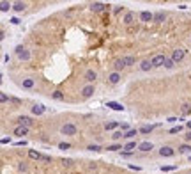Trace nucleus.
I'll return each mask as SVG.
<instances>
[{
	"label": "nucleus",
	"instance_id": "37",
	"mask_svg": "<svg viewBox=\"0 0 191 174\" xmlns=\"http://www.w3.org/2000/svg\"><path fill=\"white\" fill-rule=\"evenodd\" d=\"M0 101H2V103H7V101H11V98L5 93H0Z\"/></svg>",
	"mask_w": 191,
	"mask_h": 174
},
{
	"label": "nucleus",
	"instance_id": "42",
	"mask_svg": "<svg viewBox=\"0 0 191 174\" xmlns=\"http://www.w3.org/2000/svg\"><path fill=\"white\" fill-rule=\"evenodd\" d=\"M174 169H175V165H168V167H165V165H163V167H161V171H163V172H170V171H174Z\"/></svg>",
	"mask_w": 191,
	"mask_h": 174
},
{
	"label": "nucleus",
	"instance_id": "22",
	"mask_svg": "<svg viewBox=\"0 0 191 174\" xmlns=\"http://www.w3.org/2000/svg\"><path fill=\"white\" fill-rule=\"evenodd\" d=\"M165 18H166V13H165V11H159V13L154 14V22L161 23V22H165Z\"/></svg>",
	"mask_w": 191,
	"mask_h": 174
},
{
	"label": "nucleus",
	"instance_id": "8",
	"mask_svg": "<svg viewBox=\"0 0 191 174\" xmlns=\"http://www.w3.org/2000/svg\"><path fill=\"white\" fill-rule=\"evenodd\" d=\"M159 155L165 156V158H170V156H174V155H175V149H174V148H170V146H163L161 149H159Z\"/></svg>",
	"mask_w": 191,
	"mask_h": 174
},
{
	"label": "nucleus",
	"instance_id": "9",
	"mask_svg": "<svg viewBox=\"0 0 191 174\" xmlns=\"http://www.w3.org/2000/svg\"><path fill=\"white\" fill-rule=\"evenodd\" d=\"M95 78H98V73H95L94 69H87V71H85V80H87V84H92V85H94Z\"/></svg>",
	"mask_w": 191,
	"mask_h": 174
},
{
	"label": "nucleus",
	"instance_id": "16",
	"mask_svg": "<svg viewBox=\"0 0 191 174\" xmlns=\"http://www.w3.org/2000/svg\"><path fill=\"white\" fill-rule=\"evenodd\" d=\"M122 62H124V66H135L136 64V59L133 55H124L122 57Z\"/></svg>",
	"mask_w": 191,
	"mask_h": 174
},
{
	"label": "nucleus",
	"instance_id": "14",
	"mask_svg": "<svg viewBox=\"0 0 191 174\" xmlns=\"http://www.w3.org/2000/svg\"><path fill=\"white\" fill-rule=\"evenodd\" d=\"M108 82H110L112 85L119 84V82H120V73H117V71H113V73H110V75H108Z\"/></svg>",
	"mask_w": 191,
	"mask_h": 174
},
{
	"label": "nucleus",
	"instance_id": "28",
	"mask_svg": "<svg viewBox=\"0 0 191 174\" xmlns=\"http://www.w3.org/2000/svg\"><path fill=\"white\" fill-rule=\"evenodd\" d=\"M135 135H138V130H129V131H126V133H124V139H127V140H129V139H133Z\"/></svg>",
	"mask_w": 191,
	"mask_h": 174
},
{
	"label": "nucleus",
	"instance_id": "5",
	"mask_svg": "<svg viewBox=\"0 0 191 174\" xmlns=\"http://www.w3.org/2000/svg\"><path fill=\"white\" fill-rule=\"evenodd\" d=\"M122 22H124V25H133V23L136 22V13L127 11V13L124 14V18H122Z\"/></svg>",
	"mask_w": 191,
	"mask_h": 174
},
{
	"label": "nucleus",
	"instance_id": "29",
	"mask_svg": "<svg viewBox=\"0 0 191 174\" xmlns=\"http://www.w3.org/2000/svg\"><path fill=\"white\" fill-rule=\"evenodd\" d=\"M126 66H124V62H122V59H119V60H115V71L117 73H120V69H124Z\"/></svg>",
	"mask_w": 191,
	"mask_h": 174
},
{
	"label": "nucleus",
	"instance_id": "1",
	"mask_svg": "<svg viewBox=\"0 0 191 174\" xmlns=\"http://www.w3.org/2000/svg\"><path fill=\"white\" fill-rule=\"evenodd\" d=\"M60 133L62 135H67V137H73L78 133V126L74 125V123H66V125L60 126Z\"/></svg>",
	"mask_w": 191,
	"mask_h": 174
},
{
	"label": "nucleus",
	"instance_id": "6",
	"mask_svg": "<svg viewBox=\"0 0 191 174\" xmlns=\"http://www.w3.org/2000/svg\"><path fill=\"white\" fill-rule=\"evenodd\" d=\"M32 125H34V119H32V117H28V116L18 117V126H27V128H30Z\"/></svg>",
	"mask_w": 191,
	"mask_h": 174
},
{
	"label": "nucleus",
	"instance_id": "40",
	"mask_svg": "<svg viewBox=\"0 0 191 174\" xmlns=\"http://www.w3.org/2000/svg\"><path fill=\"white\" fill-rule=\"evenodd\" d=\"M62 163H64V167H71V165H73V160H69V158H64V160H62Z\"/></svg>",
	"mask_w": 191,
	"mask_h": 174
},
{
	"label": "nucleus",
	"instance_id": "2",
	"mask_svg": "<svg viewBox=\"0 0 191 174\" xmlns=\"http://www.w3.org/2000/svg\"><path fill=\"white\" fill-rule=\"evenodd\" d=\"M16 57H18V60H21V62H28L32 53H30V50H27L23 46H18L16 48Z\"/></svg>",
	"mask_w": 191,
	"mask_h": 174
},
{
	"label": "nucleus",
	"instance_id": "7",
	"mask_svg": "<svg viewBox=\"0 0 191 174\" xmlns=\"http://www.w3.org/2000/svg\"><path fill=\"white\" fill-rule=\"evenodd\" d=\"M94 91H95V87H94L92 84H87V85H85V87L81 89V98H85V100H87V98H90V96L94 94Z\"/></svg>",
	"mask_w": 191,
	"mask_h": 174
},
{
	"label": "nucleus",
	"instance_id": "50",
	"mask_svg": "<svg viewBox=\"0 0 191 174\" xmlns=\"http://www.w3.org/2000/svg\"><path fill=\"white\" fill-rule=\"evenodd\" d=\"M186 128H189V130H191V121H188V123H186Z\"/></svg>",
	"mask_w": 191,
	"mask_h": 174
},
{
	"label": "nucleus",
	"instance_id": "31",
	"mask_svg": "<svg viewBox=\"0 0 191 174\" xmlns=\"http://www.w3.org/2000/svg\"><path fill=\"white\" fill-rule=\"evenodd\" d=\"M51 98L57 100V101H62V100H64V94L60 93V91H55V93H51Z\"/></svg>",
	"mask_w": 191,
	"mask_h": 174
},
{
	"label": "nucleus",
	"instance_id": "52",
	"mask_svg": "<svg viewBox=\"0 0 191 174\" xmlns=\"http://www.w3.org/2000/svg\"><path fill=\"white\" fill-rule=\"evenodd\" d=\"M188 174H191V171H189V172H188Z\"/></svg>",
	"mask_w": 191,
	"mask_h": 174
},
{
	"label": "nucleus",
	"instance_id": "46",
	"mask_svg": "<svg viewBox=\"0 0 191 174\" xmlns=\"http://www.w3.org/2000/svg\"><path fill=\"white\" fill-rule=\"evenodd\" d=\"M11 23H13V25H18L20 20H18V18H11Z\"/></svg>",
	"mask_w": 191,
	"mask_h": 174
},
{
	"label": "nucleus",
	"instance_id": "3",
	"mask_svg": "<svg viewBox=\"0 0 191 174\" xmlns=\"http://www.w3.org/2000/svg\"><path fill=\"white\" fill-rule=\"evenodd\" d=\"M165 60H166V55H163V53H156V55L151 59V62H152L154 68H161V66H165Z\"/></svg>",
	"mask_w": 191,
	"mask_h": 174
},
{
	"label": "nucleus",
	"instance_id": "18",
	"mask_svg": "<svg viewBox=\"0 0 191 174\" xmlns=\"http://www.w3.org/2000/svg\"><path fill=\"white\" fill-rule=\"evenodd\" d=\"M25 7H27L25 2H14V4H13V9H14L16 13H23V11H25Z\"/></svg>",
	"mask_w": 191,
	"mask_h": 174
},
{
	"label": "nucleus",
	"instance_id": "13",
	"mask_svg": "<svg viewBox=\"0 0 191 174\" xmlns=\"http://www.w3.org/2000/svg\"><path fill=\"white\" fill-rule=\"evenodd\" d=\"M14 135H16V137H25V135H28V128H27V126H16V128H14Z\"/></svg>",
	"mask_w": 191,
	"mask_h": 174
},
{
	"label": "nucleus",
	"instance_id": "49",
	"mask_svg": "<svg viewBox=\"0 0 191 174\" xmlns=\"http://www.w3.org/2000/svg\"><path fill=\"white\" fill-rule=\"evenodd\" d=\"M9 142H11V139H7V137H5V139H2V144H9Z\"/></svg>",
	"mask_w": 191,
	"mask_h": 174
},
{
	"label": "nucleus",
	"instance_id": "12",
	"mask_svg": "<svg viewBox=\"0 0 191 174\" xmlns=\"http://www.w3.org/2000/svg\"><path fill=\"white\" fill-rule=\"evenodd\" d=\"M110 5H106V4H103V2H94V4H90V9L92 11H95V13H99V11H104V9H108Z\"/></svg>",
	"mask_w": 191,
	"mask_h": 174
},
{
	"label": "nucleus",
	"instance_id": "4",
	"mask_svg": "<svg viewBox=\"0 0 191 174\" xmlns=\"http://www.w3.org/2000/svg\"><path fill=\"white\" fill-rule=\"evenodd\" d=\"M184 55H186V50H182V48L174 50V52H172V59H174V62H175V64H177V62H180V60L184 59Z\"/></svg>",
	"mask_w": 191,
	"mask_h": 174
},
{
	"label": "nucleus",
	"instance_id": "17",
	"mask_svg": "<svg viewBox=\"0 0 191 174\" xmlns=\"http://www.w3.org/2000/svg\"><path fill=\"white\" fill-rule=\"evenodd\" d=\"M138 148V144H136V140H129L127 144L124 146V151H127V153H133L135 149Z\"/></svg>",
	"mask_w": 191,
	"mask_h": 174
},
{
	"label": "nucleus",
	"instance_id": "15",
	"mask_svg": "<svg viewBox=\"0 0 191 174\" xmlns=\"http://www.w3.org/2000/svg\"><path fill=\"white\" fill-rule=\"evenodd\" d=\"M34 85H36L34 78H23V80H21V87H23V89H32Z\"/></svg>",
	"mask_w": 191,
	"mask_h": 174
},
{
	"label": "nucleus",
	"instance_id": "38",
	"mask_svg": "<svg viewBox=\"0 0 191 174\" xmlns=\"http://www.w3.org/2000/svg\"><path fill=\"white\" fill-rule=\"evenodd\" d=\"M59 148L66 151V149H69V148H71V144H69V142H60V144H59Z\"/></svg>",
	"mask_w": 191,
	"mask_h": 174
},
{
	"label": "nucleus",
	"instance_id": "21",
	"mask_svg": "<svg viewBox=\"0 0 191 174\" xmlns=\"http://www.w3.org/2000/svg\"><path fill=\"white\" fill-rule=\"evenodd\" d=\"M28 156L32 160H42V155H41L39 151H36V149H28Z\"/></svg>",
	"mask_w": 191,
	"mask_h": 174
},
{
	"label": "nucleus",
	"instance_id": "27",
	"mask_svg": "<svg viewBox=\"0 0 191 174\" xmlns=\"http://www.w3.org/2000/svg\"><path fill=\"white\" fill-rule=\"evenodd\" d=\"M165 68H166V69H174V68H175V62H174V59H172V57H166V60H165Z\"/></svg>",
	"mask_w": 191,
	"mask_h": 174
},
{
	"label": "nucleus",
	"instance_id": "43",
	"mask_svg": "<svg viewBox=\"0 0 191 174\" xmlns=\"http://www.w3.org/2000/svg\"><path fill=\"white\" fill-rule=\"evenodd\" d=\"M89 169H90V171H95V169H98V163H95V162H90V163H89Z\"/></svg>",
	"mask_w": 191,
	"mask_h": 174
},
{
	"label": "nucleus",
	"instance_id": "11",
	"mask_svg": "<svg viewBox=\"0 0 191 174\" xmlns=\"http://www.w3.org/2000/svg\"><path fill=\"white\" fill-rule=\"evenodd\" d=\"M152 20H154V14H152L151 11H142V13H140V22L149 23V22H152Z\"/></svg>",
	"mask_w": 191,
	"mask_h": 174
},
{
	"label": "nucleus",
	"instance_id": "39",
	"mask_svg": "<svg viewBox=\"0 0 191 174\" xmlns=\"http://www.w3.org/2000/svg\"><path fill=\"white\" fill-rule=\"evenodd\" d=\"M87 149H89V151H101V146H98V144H90Z\"/></svg>",
	"mask_w": 191,
	"mask_h": 174
},
{
	"label": "nucleus",
	"instance_id": "23",
	"mask_svg": "<svg viewBox=\"0 0 191 174\" xmlns=\"http://www.w3.org/2000/svg\"><path fill=\"white\" fill-rule=\"evenodd\" d=\"M117 126H119V123H117V121H110V123H104V130H106V131H110V130H115Z\"/></svg>",
	"mask_w": 191,
	"mask_h": 174
},
{
	"label": "nucleus",
	"instance_id": "19",
	"mask_svg": "<svg viewBox=\"0 0 191 174\" xmlns=\"http://www.w3.org/2000/svg\"><path fill=\"white\" fill-rule=\"evenodd\" d=\"M154 66H152V62H151V60H142V62H140V69L142 71H151Z\"/></svg>",
	"mask_w": 191,
	"mask_h": 174
},
{
	"label": "nucleus",
	"instance_id": "47",
	"mask_svg": "<svg viewBox=\"0 0 191 174\" xmlns=\"http://www.w3.org/2000/svg\"><path fill=\"white\" fill-rule=\"evenodd\" d=\"M184 139H186V140H188V142H191V131H188V133H186V135H184Z\"/></svg>",
	"mask_w": 191,
	"mask_h": 174
},
{
	"label": "nucleus",
	"instance_id": "33",
	"mask_svg": "<svg viewBox=\"0 0 191 174\" xmlns=\"http://www.w3.org/2000/svg\"><path fill=\"white\" fill-rule=\"evenodd\" d=\"M106 149H108V151H119V149H124V146H122V144H112V146H108Z\"/></svg>",
	"mask_w": 191,
	"mask_h": 174
},
{
	"label": "nucleus",
	"instance_id": "51",
	"mask_svg": "<svg viewBox=\"0 0 191 174\" xmlns=\"http://www.w3.org/2000/svg\"><path fill=\"white\" fill-rule=\"evenodd\" d=\"M189 162H191V156H189Z\"/></svg>",
	"mask_w": 191,
	"mask_h": 174
},
{
	"label": "nucleus",
	"instance_id": "20",
	"mask_svg": "<svg viewBox=\"0 0 191 174\" xmlns=\"http://www.w3.org/2000/svg\"><path fill=\"white\" fill-rule=\"evenodd\" d=\"M32 114H34V116H42V114H44V107H42V105H34V107H32Z\"/></svg>",
	"mask_w": 191,
	"mask_h": 174
},
{
	"label": "nucleus",
	"instance_id": "25",
	"mask_svg": "<svg viewBox=\"0 0 191 174\" xmlns=\"http://www.w3.org/2000/svg\"><path fill=\"white\" fill-rule=\"evenodd\" d=\"M108 107L110 108H113V110H124V107H122V103H117V101H108Z\"/></svg>",
	"mask_w": 191,
	"mask_h": 174
},
{
	"label": "nucleus",
	"instance_id": "36",
	"mask_svg": "<svg viewBox=\"0 0 191 174\" xmlns=\"http://www.w3.org/2000/svg\"><path fill=\"white\" fill-rule=\"evenodd\" d=\"M179 131H182V126H180V125H179V126H174V128H170V130H168V133H179Z\"/></svg>",
	"mask_w": 191,
	"mask_h": 174
},
{
	"label": "nucleus",
	"instance_id": "32",
	"mask_svg": "<svg viewBox=\"0 0 191 174\" xmlns=\"http://www.w3.org/2000/svg\"><path fill=\"white\" fill-rule=\"evenodd\" d=\"M18 171H20V172H27V171H28V165H27L25 162H20V163H18Z\"/></svg>",
	"mask_w": 191,
	"mask_h": 174
},
{
	"label": "nucleus",
	"instance_id": "41",
	"mask_svg": "<svg viewBox=\"0 0 191 174\" xmlns=\"http://www.w3.org/2000/svg\"><path fill=\"white\" fill-rule=\"evenodd\" d=\"M135 155V153H127V151H120V156H124V158H131Z\"/></svg>",
	"mask_w": 191,
	"mask_h": 174
},
{
	"label": "nucleus",
	"instance_id": "34",
	"mask_svg": "<svg viewBox=\"0 0 191 174\" xmlns=\"http://www.w3.org/2000/svg\"><path fill=\"white\" fill-rule=\"evenodd\" d=\"M180 110H182V114H184V116H188V114H189V112H191V107H189L188 103H184L182 107H180Z\"/></svg>",
	"mask_w": 191,
	"mask_h": 174
},
{
	"label": "nucleus",
	"instance_id": "45",
	"mask_svg": "<svg viewBox=\"0 0 191 174\" xmlns=\"http://www.w3.org/2000/svg\"><path fill=\"white\" fill-rule=\"evenodd\" d=\"M42 162H51V156H48V155H42Z\"/></svg>",
	"mask_w": 191,
	"mask_h": 174
},
{
	"label": "nucleus",
	"instance_id": "24",
	"mask_svg": "<svg viewBox=\"0 0 191 174\" xmlns=\"http://www.w3.org/2000/svg\"><path fill=\"white\" fill-rule=\"evenodd\" d=\"M191 151V144H180L179 146V153L180 155H186V153H189Z\"/></svg>",
	"mask_w": 191,
	"mask_h": 174
},
{
	"label": "nucleus",
	"instance_id": "35",
	"mask_svg": "<svg viewBox=\"0 0 191 174\" xmlns=\"http://www.w3.org/2000/svg\"><path fill=\"white\" fill-rule=\"evenodd\" d=\"M113 140H119V139H124V131H115V133L112 135Z\"/></svg>",
	"mask_w": 191,
	"mask_h": 174
},
{
	"label": "nucleus",
	"instance_id": "44",
	"mask_svg": "<svg viewBox=\"0 0 191 174\" xmlns=\"http://www.w3.org/2000/svg\"><path fill=\"white\" fill-rule=\"evenodd\" d=\"M120 11H122V5H115V7H113V13H115V14H119Z\"/></svg>",
	"mask_w": 191,
	"mask_h": 174
},
{
	"label": "nucleus",
	"instance_id": "30",
	"mask_svg": "<svg viewBox=\"0 0 191 174\" xmlns=\"http://www.w3.org/2000/svg\"><path fill=\"white\" fill-rule=\"evenodd\" d=\"M154 128H156V126H152V125H151V126L145 125V126H142V128H140V133H151Z\"/></svg>",
	"mask_w": 191,
	"mask_h": 174
},
{
	"label": "nucleus",
	"instance_id": "48",
	"mask_svg": "<svg viewBox=\"0 0 191 174\" xmlns=\"http://www.w3.org/2000/svg\"><path fill=\"white\" fill-rule=\"evenodd\" d=\"M25 144H27L25 140H18V142H16V146H25Z\"/></svg>",
	"mask_w": 191,
	"mask_h": 174
},
{
	"label": "nucleus",
	"instance_id": "10",
	"mask_svg": "<svg viewBox=\"0 0 191 174\" xmlns=\"http://www.w3.org/2000/svg\"><path fill=\"white\" fill-rule=\"evenodd\" d=\"M138 149H140L142 153H149L151 149H154V146H152V142L143 140V142H140V144H138Z\"/></svg>",
	"mask_w": 191,
	"mask_h": 174
},
{
	"label": "nucleus",
	"instance_id": "26",
	"mask_svg": "<svg viewBox=\"0 0 191 174\" xmlns=\"http://www.w3.org/2000/svg\"><path fill=\"white\" fill-rule=\"evenodd\" d=\"M9 9H13V4H11V2H5V0H4V2L0 4V11H2V13H7Z\"/></svg>",
	"mask_w": 191,
	"mask_h": 174
}]
</instances>
